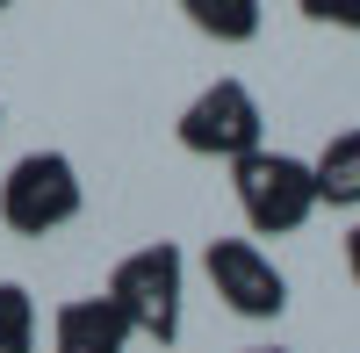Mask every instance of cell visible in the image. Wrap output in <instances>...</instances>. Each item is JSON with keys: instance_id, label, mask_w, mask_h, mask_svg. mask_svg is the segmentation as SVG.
<instances>
[{"instance_id": "5b68a950", "label": "cell", "mask_w": 360, "mask_h": 353, "mask_svg": "<svg viewBox=\"0 0 360 353\" xmlns=\"http://www.w3.org/2000/svg\"><path fill=\"white\" fill-rule=\"evenodd\" d=\"M202 274H209V288L224 296V310L252 317V325H266V317L288 310V281H281V267H274L252 238H209Z\"/></svg>"}, {"instance_id": "7a4b0ae2", "label": "cell", "mask_w": 360, "mask_h": 353, "mask_svg": "<svg viewBox=\"0 0 360 353\" xmlns=\"http://www.w3.org/2000/svg\"><path fill=\"white\" fill-rule=\"evenodd\" d=\"M231 188H238V210H245V224L259 238H288V231H303L317 217V173L295 152H266L259 144V152L231 159Z\"/></svg>"}, {"instance_id": "8992f818", "label": "cell", "mask_w": 360, "mask_h": 353, "mask_svg": "<svg viewBox=\"0 0 360 353\" xmlns=\"http://www.w3.org/2000/svg\"><path fill=\"white\" fill-rule=\"evenodd\" d=\"M130 317L108 296H72L51 317V353H130Z\"/></svg>"}, {"instance_id": "8fae6325", "label": "cell", "mask_w": 360, "mask_h": 353, "mask_svg": "<svg viewBox=\"0 0 360 353\" xmlns=\"http://www.w3.org/2000/svg\"><path fill=\"white\" fill-rule=\"evenodd\" d=\"M346 267H353V281H360V224L346 231Z\"/></svg>"}, {"instance_id": "52a82bcc", "label": "cell", "mask_w": 360, "mask_h": 353, "mask_svg": "<svg viewBox=\"0 0 360 353\" xmlns=\"http://www.w3.org/2000/svg\"><path fill=\"white\" fill-rule=\"evenodd\" d=\"M310 173H317V202H332V210H360V130H339V137L310 159Z\"/></svg>"}, {"instance_id": "7c38bea8", "label": "cell", "mask_w": 360, "mask_h": 353, "mask_svg": "<svg viewBox=\"0 0 360 353\" xmlns=\"http://www.w3.org/2000/svg\"><path fill=\"white\" fill-rule=\"evenodd\" d=\"M252 353H281V346H252Z\"/></svg>"}, {"instance_id": "9c48e42d", "label": "cell", "mask_w": 360, "mask_h": 353, "mask_svg": "<svg viewBox=\"0 0 360 353\" xmlns=\"http://www.w3.org/2000/svg\"><path fill=\"white\" fill-rule=\"evenodd\" d=\"M0 353H37V296L22 281H0Z\"/></svg>"}, {"instance_id": "3957f363", "label": "cell", "mask_w": 360, "mask_h": 353, "mask_svg": "<svg viewBox=\"0 0 360 353\" xmlns=\"http://www.w3.org/2000/svg\"><path fill=\"white\" fill-rule=\"evenodd\" d=\"M86 210V188H79V166L65 152H22L0 181V224L15 238H51Z\"/></svg>"}, {"instance_id": "ba28073f", "label": "cell", "mask_w": 360, "mask_h": 353, "mask_svg": "<svg viewBox=\"0 0 360 353\" xmlns=\"http://www.w3.org/2000/svg\"><path fill=\"white\" fill-rule=\"evenodd\" d=\"M180 15L217 44H252L259 37V0H180Z\"/></svg>"}, {"instance_id": "277c9868", "label": "cell", "mask_w": 360, "mask_h": 353, "mask_svg": "<svg viewBox=\"0 0 360 353\" xmlns=\"http://www.w3.org/2000/svg\"><path fill=\"white\" fill-rule=\"evenodd\" d=\"M173 137H180V152H195V159H245V152H259L266 115H259L245 79H209L202 94L180 108Z\"/></svg>"}, {"instance_id": "6da1fadb", "label": "cell", "mask_w": 360, "mask_h": 353, "mask_svg": "<svg viewBox=\"0 0 360 353\" xmlns=\"http://www.w3.org/2000/svg\"><path fill=\"white\" fill-rule=\"evenodd\" d=\"M101 296L130 317L137 339L173 346L180 339V303H188V259H180V245H166V238L159 245H137V252L115 259V274H108Z\"/></svg>"}, {"instance_id": "30bf717a", "label": "cell", "mask_w": 360, "mask_h": 353, "mask_svg": "<svg viewBox=\"0 0 360 353\" xmlns=\"http://www.w3.org/2000/svg\"><path fill=\"white\" fill-rule=\"evenodd\" d=\"M310 22H332V29H360V0H295Z\"/></svg>"}, {"instance_id": "4fadbf2b", "label": "cell", "mask_w": 360, "mask_h": 353, "mask_svg": "<svg viewBox=\"0 0 360 353\" xmlns=\"http://www.w3.org/2000/svg\"><path fill=\"white\" fill-rule=\"evenodd\" d=\"M0 8H15V0H0Z\"/></svg>"}]
</instances>
